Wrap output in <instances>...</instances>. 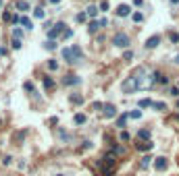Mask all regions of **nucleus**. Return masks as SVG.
Here are the masks:
<instances>
[{
    "instance_id": "a18cd8bd",
    "label": "nucleus",
    "mask_w": 179,
    "mask_h": 176,
    "mask_svg": "<svg viewBox=\"0 0 179 176\" xmlns=\"http://www.w3.org/2000/svg\"><path fill=\"white\" fill-rule=\"evenodd\" d=\"M0 56H6V48H0Z\"/></svg>"
},
{
    "instance_id": "20e7f679",
    "label": "nucleus",
    "mask_w": 179,
    "mask_h": 176,
    "mask_svg": "<svg viewBox=\"0 0 179 176\" xmlns=\"http://www.w3.org/2000/svg\"><path fill=\"white\" fill-rule=\"evenodd\" d=\"M112 44H115L117 48H127V46H129V35L127 33H117L112 37Z\"/></svg>"
},
{
    "instance_id": "f704fd0d",
    "label": "nucleus",
    "mask_w": 179,
    "mask_h": 176,
    "mask_svg": "<svg viewBox=\"0 0 179 176\" xmlns=\"http://www.w3.org/2000/svg\"><path fill=\"white\" fill-rule=\"evenodd\" d=\"M158 83H162V85H167V83H169V79H167L164 75H161V77H158Z\"/></svg>"
},
{
    "instance_id": "72a5a7b5",
    "label": "nucleus",
    "mask_w": 179,
    "mask_h": 176,
    "mask_svg": "<svg viewBox=\"0 0 179 176\" xmlns=\"http://www.w3.org/2000/svg\"><path fill=\"white\" fill-rule=\"evenodd\" d=\"M63 37H67V39L73 37V31H71V29H65V31H63Z\"/></svg>"
},
{
    "instance_id": "ea45409f",
    "label": "nucleus",
    "mask_w": 179,
    "mask_h": 176,
    "mask_svg": "<svg viewBox=\"0 0 179 176\" xmlns=\"http://www.w3.org/2000/svg\"><path fill=\"white\" fill-rule=\"evenodd\" d=\"M121 141H129V133L123 131V133H121Z\"/></svg>"
},
{
    "instance_id": "49530a36",
    "label": "nucleus",
    "mask_w": 179,
    "mask_h": 176,
    "mask_svg": "<svg viewBox=\"0 0 179 176\" xmlns=\"http://www.w3.org/2000/svg\"><path fill=\"white\" fill-rule=\"evenodd\" d=\"M171 4H179V0H171Z\"/></svg>"
},
{
    "instance_id": "c85d7f7f",
    "label": "nucleus",
    "mask_w": 179,
    "mask_h": 176,
    "mask_svg": "<svg viewBox=\"0 0 179 176\" xmlns=\"http://www.w3.org/2000/svg\"><path fill=\"white\" fill-rule=\"evenodd\" d=\"M77 23H83V21H86V19H88V15H86V13H79V15H77Z\"/></svg>"
},
{
    "instance_id": "c756f323",
    "label": "nucleus",
    "mask_w": 179,
    "mask_h": 176,
    "mask_svg": "<svg viewBox=\"0 0 179 176\" xmlns=\"http://www.w3.org/2000/svg\"><path fill=\"white\" fill-rule=\"evenodd\" d=\"M48 69H50V70H56V69H58V62H56V60H50V62H48Z\"/></svg>"
},
{
    "instance_id": "cd10ccee",
    "label": "nucleus",
    "mask_w": 179,
    "mask_h": 176,
    "mask_svg": "<svg viewBox=\"0 0 179 176\" xmlns=\"http://www.w3.org/2000/svg\"><path fill=\"white\" fill-rule=\"evenodd\" d=\"M11 162H13L11 156H4V158H2V166H11Z\"/></svg>"
},
{
    "instance_id": "37998d69",
    "label": "nucleus",
    "mask_w": 179,
    "mask_h": 176,
    "mask_svg": "<svg viewBox=\"0 0 179 176\" xmlns=\"http://www.w3.org/2000/svg\"><path fill=\"white\" fill-rule=\"evenodd\" d=\"M169 93H171V95H179V89H177V87H171V91H169Z\"/></svg>"
},
{
    "instance_id": "b1692460",
    "label": "nucleus",
    "mask_w": 179,
    "mask_h": 176,
    "mask_svg": "<svg viewBox=\"0 0 179 176\" xmlns=\"http://www.w3.org/2000/svg\"><path fill=\"white\" fill-rule=\"evenodd\" d=\"M129 118L138 120V118H142V112H140V110H133V112H129Z\"/></svg>"
},
{
    "instance_id": "0eeeda50",
    "label": "nucleus",
    "mask_w": 179,
    "mask_h": 176,
    "mask_svg": "<svg viewBox=\"0 0 179 176\" xmlns=\"http://www.w3.org/2000/svg\"><path fill=\"white\" fill-rule=\"evenodd\" d=\"M81 83V77H77V75H67V77H63V85H79Z\"/></svg>"
},
{
    "instance_id": "4468645a",
    "label": "nucleus",
    "mask_w": 179,
    "mask_h": 176,
    "mask_svg": "<svg viewBox=\"0 0 179 176\" xmlns=\"http://www.w3.org/2000/svg\"><path fill=\"white\" fill-rule=\"evenodd\" d=\"M127 118H129V114H121V116L117 118V126H119V128H123V126L127 124Z\"/></svg>"
},
{
    "instance_id": "2eb2a0df",
    "label": "nucleus",
    "mask_w": 179,
    "mask_h": 176,
    "mask_svg": "<svg viewBox=\"0 0 179 176\" xmlns=\"http://www.w3.org/2000/svg\"><path fill=\"white\" fill-rule=\"evenodd\" d=\"M69 100H71L73 104H83V95H77V93H71Z\"/></svg>"
},
{
    "instance_id": "4be33fe9",
    "label": "nucleus",
    "mask_w": 179,
    "mask_h": 176,
    "mask_svg": "<svg viewBox=\"0 0 179 176\" xmlns=\"http://www.w3.org/2000/svg\"><path fill=\"white\" fill-rule=\"evenodd\" d=\"M34 17H36V19H44V17H46L44 8H36V11H34Z\"/></svg>"
},
{
    "instance_id": "1a4fd4ad",
    "label": "nucleus",
    "mask_w": 179,
    "mask_h": 176,
    "mask_svg": "<svg viewBox=\"0 0 179 176\" xmlns=\"http://www.w3.org/2000/svg\"><path fill=\"white\" fill-rule=\"evenodd\" d=\"M152 147H154L152 141H140V143H135V149H138V151H150Z\"/></svg>"
},
{
    "instance_id": "2f4dec72",
    "label": "nucleus",
    "mask_w": 179,
    "mask_h": 176,
    "mask_svg": "<svg viewBox=\"0 0 179 176\" xmlns=\"http://www.w3.org/2000/svg\"><path fill=\"white\" fill-rule=\"evenodd\" d=\"M21 46H23V44H21V39H13V48H15V50H19Z\"/></svg>"
},
{
    "instance_id": "6e6552de",
    "label": "nucleus",
    "mask_w": 179,
    "mask_h": 176,
    "mask_svg": "<svg viewBox=\"0 0 179 176\" xmlns=\"http://www.w3.org/2000/svg\"><path fill=\"white\" fill-rule=\"evenodd\" d=\"M102 114H104V118H112V116H117V108H115L112 104H104Z\"/></svg>"
},
{
    "instance_id": "9b49d317",
    "label": "nucleus",
    "mask_w": 179,
    "mask_h": 176,
    "mask_svg": "<svg viewBox=\"0 0 179 176\" xmlns=\"http://www.w3.org/2000/svg\"><path fill=\"white\" fill-rule=\"evenodd\" d=\"M15 8L17 11H29V2H25V0H15Z\"/></svg>"
},
{
    "instance_id": "ddd939ff",
    "label": "nucleus",
    "mask_w": 179,
    "mask_h": 176,
    "mask_svg": "<svg viewBox=\"0 0 179 176\" xmlns=\"http://www.w3.org/2000/svg\"><path fill=\"white\" fill-rule=\"evenodd\" d=\"M138 139L140 141H150V131H148V128H142V131L138 133Z\"/></svg>"
},
{
    "instance_id": "7c9ffc66",
    "label": "nucleus",
    "mask_w": 179,
    "mask_h": 176,
    "mask_svg": "<svg viewBox=\"0 0 179 176\" xmlns=\"http://www.w3.org/2000/svg\"><path fill=\"white\" fill-rule=\"evenodd\" d=\"M96 13H98V8H96V6H90V8H88V15H90V17H96Z\"/></svg>"
},
{
    "instance_id": "3c124183",
    "label": "nucleus",
    "mask_w": 179,
    "mask_h": 176,
    "mask_svg": "<svg viewBox=\"0 0 179 176\" xmlns=\"http://www.w3.org/2000/svg\"><path fill=\"white\" fill-rule=\"evenodd\" d=\"M0 4H2V0H0Z\"/></svg>"
},
{
    "instance_id": "c03bdc74",
    "label": "nucleus",
    "mask_w": 179,
    "mask_h": 176,
    "mask_svg": "<svg viewBox=\"0 0 179 176\" xmlns=\"http://www.w3.org/2000/svg\"><path fill=\"white\" fill-rule=\"evenodd\" d=\"M171 42H179V33H171Z\"/></svg>"
},
{
    "instance_id": "58836bf2",
    "label": "nucleus",
    "mask_w": 179,
    "mask_h": 176,
    "mask_svg": "<svg viewBox=\"0 0 179 176\" xmlns=\"http://www.w3.org/2000/svg\"><path fill=\"white\" fill-rule=\"evenodd\" d=\"M2 19H4V21H13V15H11V13H4Z\"/></svg>"
},
{
    "instance_id": "de8ad7c7",
    "label": "nucleus",
    "mask_w": 179,
    "mask_h": 176,
    "mask_svg": "<svg viewBox=\"0 0 179 176\" xmlns=\"http://www.w3.org/2000/svg\"><path fill=\"white\" fill-rule=\"evenodd\" d=\"M50 2H52V4H58V2H60V0H50Z\"/></svg>"
},
{
    "instance_id": "e433bc0d",
    "label": "nucleus",
    "mask_w": 179,
    "mask_h": 176,
    "mask_svg": "<svg viewBox=\"0 0 179 176\" xmlns=\"http://www.w3.org/2000/svg\"><path fill=\"white\" fill-rule=\"evenodd\" d=\"M123 58H125V60H131V58H133V52H129V50H127V52L123 54Z\"/></svg>"
},
{
    "instance_id": "a211bd4d",
    "label": "nucleus",
    "mask_w": 179,
    "mask_h": 176,
    "mask_svg": "<svg viewBox=\"0 0 179 176\" xmlns=\"http://www.w3.org/2000/svg\"><path fill=\"white\" fill-rule=\"evenodd\" d=\"M98 27H102V25H100V21H92V23H90V31H92V33H94V31H98Z\"/></svg>"
},
{
    "instance_id": "09e8293b",
    "label": "nucleus",
    "mask_w": 179,
    "mask_h": 176,
    "mask_svg": "<svg viewBox=\"0 0 179 176\" xmlns=\"http://www.w3.org/2000/svg\"><path fill=\"white\" fill-rule=\"evenodd\" d=\"M175 62H177V64H179V56H177V58H175Z\"/></svg>"
},
{
    "instance_id": "f8f14e48",
    "label": "nucleus",
    "mask_w": 179,
    "mask_h": 176,
    "mask_svg": "<svg viewBox=\"0 0 179 176\" xmlns=\"http://www.w3.org/2000/svg\"><path fill=\"white\" fill-rule=\"evenodd\" d=\"M129 13H131V8H129L127 4H121V6H117V15H119V17H127Z\"/></svg>"
},
{
    "instance_id": "f3484780",
    "label": "nucleus",
    "mask_w": 179,
    "mask_h": 176,
    "mask_svg": "<svg viewBox=\"0 0 179 176\" xmlns=\"http://www.w3.org/2000/svg\"><path fill=\"white\" fill-rule=\"evenodd\" d=\"M73 120H75V124H83L88 118H86V114H75V118H73Z\"/></svg>"
},
{
    "instance_id": "f257e3e1",
    "label": "nucleus",
    "mask_w": 179,
    "mask_h": 176,
    "mask_svg": "<svg viewBox=\"0 0 179 176\" xmlns=\"http://www.w3.org/2000/svg\"><path fill=\"white\" fill-rule=\"evenodd\" d=\"M96 164H98V168H100L102 176H112V174H115V166H117V159H115V156H112V153H106L104 158L98 159Z\"/></svg>"
},
{
    "instance_id": "aec40b11",
    "label": "nucleus",
    "mask_w": 179,
    "mask_h": 176,
    "mask_svg": "<svg viewBox=\"0 0 179 176\" xmlns=\"http://www.w3.org/2000/svg\"><path fill=\"white\" fill-rule=\"evenodd\" d=\"M152 108H154V110H167V104H164V102H154V104H152Z\"/></svg>"
},
{
    "instance_id": "f03ea898",
    "label": "nucleus",
    "mask_w": 179,
    "mask_h": 176,
    "mask_svg": "<svg viewBox=\"0 0 179 176\" xmlns=\"http://www.w3.org/2000/svg\"><path fill=\"white\" fill-rule=\"evenodd\" d=\"M81 58H83V52H81V48H79V46H71V48H65V50H63V60H65V62H69V64L79 62Z\"/></svg>"
},
{
    "instance_id": "412c9836",
    "label": "nucleus",
    "mask_w": 179,
    "mask_h": 176,
    "mask_svg": "<svg viewBox=\"0 0 179 176\" xmlns=\"http://www.w3.org/2000/svg\"><path fill=\"white\" fill-rule=\"evenodd\" d=\"M44 87H46V89H52L54 87V81L50 79V77H44Z\"/></svg>"
},
{
    "instance_id": "a19ab883",
    "label": "nucleus",
    "mask_w": 179,
    "mask_h": 176,
    "mask_svg": "<svg viewBox=\"0 0 179 176\" xmlns=\"http://www.w3.org/2000/svg\"><path fill=\"white\" fill-rule=\"evenodd\" d=\"M81 147H83V149H90V147H92V141H83V145H81Z\"/></svg>"
},
{
    "instance_id": "5701e85b",
    "label": "nucleus",
    "mask_w": 179,
    "mask_h": 176,
    "mask_svg": "<svg viewBox=\"0 0 179 176\" xmlns=\"http://www.w3.org/2000/svg\"><path fill=\"white\" fill-rule=\"evenodd\" d=\"M152 159H154V158H150V156H144V158H142V168H148Z\"/></svg>"
},
{
    "instance_id": "423d86ee",
    "label": "nucleus",
    "mask_w": 179,
    "mask_h": 176,
    "mask_svg": "<svg viewBox=\"0 0 179 176\" xmlns=\"http://www.w3.org/2000/svg\"><path fill=\"white\" fill-rule=\"evenodd\" d=\"M154 168H156V170H158V172H164V170H167V168H169V159L167 158H156L154 159Z\"/></svg>"
},
{
    "instance_id": "8fccbe9b",
    "label": "nucleus",
    "mask_w": 179,
    "mask_h": 176,
    "mask_svg": "<svg viewBox=\"0 0 179 176\" xmlns=\"http://www.w3.org/2000/svg\"><path fill=\"white\" fill-rule=\"evenodd\" d=\"M56 176H65V174H56Z\"/></svg>"
},
{
    "instance_id": "dca6fc26",
    "label": "nucleus",
    "mask_w": 179,
    "mask_h": 176,
    "mask_svg": "<svg viewBox=\"0 0 179 176\" xmlns=\"http://www.w3.org/2000/svg\"><path fill=\"white\" fill-rule=\"evenodd\" d=\"M21 25H23L25 29H34V25H31V21H29L27 17H21Z\"/></svg>"
},
{
    "instance_id": "7ed1b4c3",
    "label": "nucleus",
    "mask_w": 179,
    "mask_h": 176,
    "mask_svg": "<svg viewBox=\"0 0 179 176\" xmlns=\"http://www.w3.org/2000/svg\"><path fill=\"white\" fill-rule=\"evenodd\" d=\"M121 89H123V93H133V91H138V89H140L138 77H135V75H133V77H127L125 81H123V85H121Z\"/></svg>"
},
{
    "instance_id": "603ef678",
    "label": "nucleus",
    "mask_w": 179,
    "mask_h": 176,
    "mask_svg": "<svg viewBox=\"0 0 179 176\" xmlns=\"http://www.w3.org/2000/svg\"><path fill=\"white\" fill-rule=\"evenodd\" d=\"M0 122H2V120H0Z\"/></svg>"
},
{
    "instance_id": "39448f33",
    "label": "nucleus",
    "mask_w": 179,
    "mask_h": 176,
    "mask_svg": "<svg viewBox=\"0 0 179 176\" xmlns=\"http://www.w3.org/2000/svg\"><path fill=\"white\" fill-rule=\"evenodd\" d=\"M63 31H65V23H56V25H52V27H50V31H48V37H50V39H54L56 35L63 33Z\"/></svg>"
},
{
    "instance_id": "79ce46f5",
    "label": "nucleus",
    "mask_w": 179,
    "mask_h": 176,
    "mask_svg": "<svg viewBox=\"0 0 179 176\" xmlns=\"http://www.w3.org/2000/svg\"><path fill=\"white\" fill-rule=\"evenodd\" d=\"M102 108H104V104H100V102H96V104H94V110H102Z\"/></svg>"
},
{
    "instance_id": "473e14b6",
    "label": "nucleus",
    "mask_w": 179,
    "mask_h": 176,
    "mask_svg": "<svg viewBox=\"0 0 179 176\" xmlns=\"http://www.w3.org/2000/svg\"><path fill=\"white\" fill-rule=\"evenodd\" d=\"M142 13H133V21H135V23H140V21H142Z\"/></svg>"
},
{
    "instance_id": "393cba45",
    "label": "nucleus",
    "mask_w": 179,
    "mask_h": 176,
    "mask_svg": "<svg viewBox=\"0 0 179 176\" xmlns=\"http://www.w3.org/2000/svg\"><path fill=\"white\" fill-rule=\"evenodd\" d=\"M58 137H60L63 141H71V135H69V133H65V131H58Z\"/></svg>"
},
{
    "instance_id": "c9c22d12",
    "label": "nucleus",
    "mask_w": 179,
    "mask_h": 176,
    "mask_svg": "<svg viewBox=\"0 0 179 176\" xmlns=\"http://www.w3.org/2000/svg\"><path fill=\"white\" fill-rule=\"evenodd\" d=\"M46 48H48V50H54V48H56V44H54V39H50V42L46 44Z\"/></svg>"
},
{
    "instance_id": "9d476101",
    "label": "nucleus",
    "mask_w": 179,
    "mask_h": 176,
    "mask_svg": "<svg viewBox=\"0 0 179 176\" xmlns=\"http://www.w3.org/2000/svg\"><path fill=\"white\" fill-rule=\"evenodd\" d=\"M158 44H161V37H158V35H152V37H148V39H146V48H150V50H152V48H156Z\"/></svg>"
},
{
    "instance_id": "4c0bfd02",
    "label": "nucleus",
    "mask_w": 179,
    "mask_h": 176,
    "mask_svg": "<svg viewBox=\"0 0 179 176\" xmlns=\"http://www.w3.org/2000/svg\"><path fill=\"white\" fill-rule=\"evenodd\" d=\"M100 11H108V2H106V0L100 2Z\"/></svg>"
},
{
    "instance_id": "6ab92c4d",
    "label": "nucleus",
    "mask_w": 179,
    "mask_h": 176,
    "mask_svg": "<svg viewBox=\"0 0 179 176\" xmlns=\"http://www.w3.org/2000/svg\"><path fill=\"white\" fill-rule=\"evenodd\" d=\"M154 104L152 100H148V97H144V100H140V108H150V106Z\"/></svg>"
},
{
    "instance_id": "bb28decb",
    "label": "nucleus",
    "mask_w": 179,
    "mask_h": 176,
    "mask_svg": "<svg viewBox=\"0 0 179 176\" xmlns=\"http://www.w3.org/2000/svg\"><path fill=\"white\" fill-rule=\"evenodd\" d=\"M25 91H31V93H36V87H34V83H25Z\"/></svg>"
},
{
    "instance_id": "a878e982",
    "label": "nucleus",
    "mask_w": 179,
    "mask_h": 176,
    "mask_svg": "<svg viewBox=\"0 0 179 176\" xmlns=\"http://www.w3.org/2000/svg\"><path fill=\"white\" fill-rule=\"evenodd\" d=\"M23 37V31L21 29H13V39H21Z\"/></svg>"
}]
</instances>
